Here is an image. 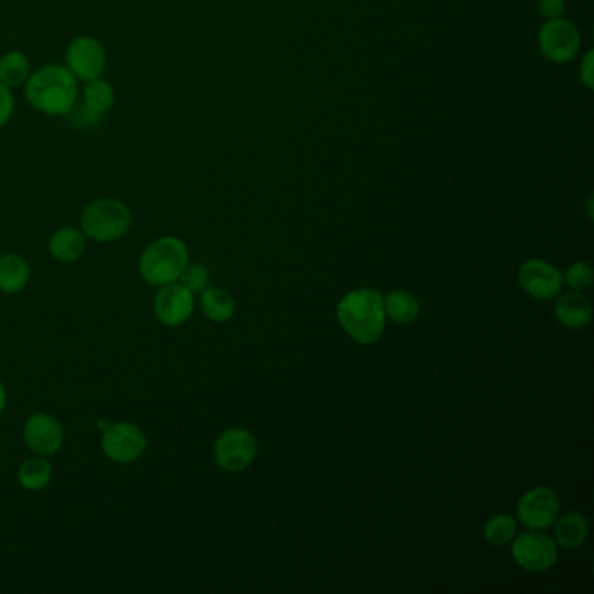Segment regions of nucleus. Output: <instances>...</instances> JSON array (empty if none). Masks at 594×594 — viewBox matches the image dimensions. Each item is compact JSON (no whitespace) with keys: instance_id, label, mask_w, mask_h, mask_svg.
Returning <instances> with one entry per match:
<instances>
[{"instance_id":"f257e3e1","label":"nucleus","mask_w":594,"mask_h":594,"mask_svg":"<svg viewBox=\"0 0 594 594\" xmlns=\"http://www.w3.org/2000/svg\"><path fill=\"white\" fill-rule=\"evenodd\" d=\"M337 316L347 335L358 344H377L384 335V297L377 290L361 288L347 293L338 304Z\"/></svg>"},{"instance_id":"f03ea898","label":"nucleus","mask_w":594,"mask_h":594,"mask_svg":"<svg viewBox=\"0 0 594 594\" xmlns=\"http://www.w3.org/2000/svg\"><path fill=\"white\" fill-rule=\"evenodd\" d=\"M77 81L63 65H48L28 75L27 102L42 114L68 115L77 102Z\"/></svg>"},{"instance_id":"7ed1b4c3","label":"nucleus","mask_w":594,"mask_h":594,"mask_svg":"<svg viewBox=\"0 0 594 594\" xmlns=\"http://www.w3.org/2000/svg\"><path fill=\"white\" fill-rule=\"evenodd\" d=\"M189 265V250L182 239L166 236L147 246L140 258V274L154 286L176 283Z\"/></svg>"},{"instance_id":"20e7f679","label":"nucleus","mask_w":594,"mask_h":594,"mask_svg":"<svg viewBox=\"0 0 594 594\" xmlns=\"http://www.w3.org/2000/svg\"><path fill=\"white\" fill-rule=\"evenodd\" d=\"M133 216L126 204L117 199H98L82 211L81 225L84 236L96 243H114L128 234Z\"/></svg>"},{"instance_id":"39448f33","label":"nucleus","mask_w":594,"mask_h":594,"mask_svg":"<svg viewBox=\"0 0 594 594\" xmlns=\"http://www.w3.org/2000/svg\"><path fill=\"white\" fill-rule=\"evenodd\" d=\"M537 42L540 53L544 54L547 60L565 65L574 60L581 51V32L572 21L561 16L554 20H546L540 27Z\"/></svg>"},{"instance_id":"423d86ee","label":"nucleus","mask_w":594,"mask_h":594,"mask_svg":"<svg viewBox=\"0 0 594 594\" xmlns=\"http://www.w3.org/2000/svg\"><path fill=\"white\" fill-rule=\"evenodd\" d=\"M257 438L246 429H227L215 441V460L227 473H241L257 459Z\"/></svg>"},{"instance_id":"0eeeda50","label":"nucleus","mask_w":594,"mask_h":594,"mask_svg":"<svg viewBox=\"0 0 594 594\" xmlns=\"http://www.w3.org/2000/svg\"><path fill=\"white\" fill-rule=\"evenodd\" d=\"M513 558L523 570L527 572H547L558 561V546L549 535L542 534L539 530H530L518 539H513L511 547Z\"/></svg>"},{"instance_id":"6e6552de","label":"nucleus","mask_w":594,"mask_h":594,"mask_svg":"<svg viewBox=\"0 0 594 594\" xmlns=\"http://www.w3.org/2000/svg\"><path fill=\"white\" fill-rule=\"evenodd\" d=\"M560 497L547 486H537L525 493L518 502L516 514L521 525L528 530L544 532L553 527L554 521L560 516Z\"/></svg>"},{"instance_id":"1a4fd4ad","label":"nucleus","mask_w":594,"mask_h":594,"mask_svg":"<svg viewBox=\"0 0 594 594\" xmlns=\"http://www.w3.org/2000/svg\"><path fill=\"white\" fill-rule=\"evenodd\" d=\"M102 448L108 459L117 464H128L142 457L147 448V438L135 424L115 422L103 432Z\"/></svg>"},{"instance_id":"9d476101","label":"nucleus","mask_w":594,"mask_h":594,"mask_svg":"<svg viewBox=\"0 0 594 594\" xmlns=\"http://www.w3.org/2000/svg\"><path fill=\"white\" fill-rule=\"evenodd\" d=\"M518 281L523 291L537 300H553L563 290V274L540 258H530L521 265Z\"/></svg>"},{"instance_id":"9b49d317","label":"nucleus","mask_w":594,"mask_h":594,"mask_svg":"<svg viewBox=\"0 0 594 594\" xmlns=\"http://www.w3.org/2000/svg\"><path fill=\"white\" fill-rule=\"evenodd\" d=\"M67 68L75 79L89 82L98 79L105 68V49L93 37H77L70 42L65 54Z\"/></svg>"},{"instance_id":"f8f14e48","label":"nucleus","mask_w":594,"mask_h":594,"mask_svg":"<svg viewBox=\"0 0 594 594\" xmlns=\"http://www.w3.org/2000/svg\"><path fill=\"white\" fill-rule=\"evenodd\" d=\"M154 311L162 324L171 328L180 326L194 311V293L182 283L164 284L156 295Z\"/></svg>"},{"instance_id":"ddd939ff","label":"nucleus","mask_w":594,"mask_h":594,"mask_svg":"<svg viewBox=\"0 0 594 594\" xmlns=\"http://www.w3.org/2000/svg\"><path fill=\"white\" fill-rule=\"evenodd\" d=\"M25 443L39 455H53L63 445V427L48 413H35L25 424Z\"/></svg>"},{"instance_id":"4468645a","label":"nucleus","mask_w":594,"mask_h":594,"mask_svg":"<svg viewBox=\"0 0 594 594\" xmlns=\"http://www.w3.org/2000/svg\"><path fill=\"white\" fill-rule=\"evenodd\" d=\"M554 316L568 330H582L593 319V305L581 291H570L554 302Z\"/></svg>"},{"instance_id":"2eb2a0df","label":"nucleus","mask_w":594,"mask_h":594,"mask_svg":"<svg viewBox=\"0 0 594 594\" xmlns=\"http://www.w3.org/2000/svg\"><path fill=\"white\" fill-rule=\"evenodd\" d=\"M554 525V542L563 549H577L589 537V523L579 511H568L556 518Z\"/></svg>"},{"instance_id":"dca6fc26","label":"nucleus","mask_w":594,"mask_h":594,"mask_svg":"<svg viewBox=\"0 0 594 594\" xmlns=\"http://www.w3.org/2000/svg\"><path fill=\"white\" fill-rule=\"evenodd\" d=\"M49 251L63 264H72L84 255L86 236L81 230L72 229V227L56 230L49 241Z\"/></svg>"},{"instance_id":"f3484780","label":"nucleus","mask_w":594,"mask_h":594,"mask_svg":"<svg viewBox=\"0 0 594 594\" xmlns=\"http://www.w3.org/2000/svg\"><path fill=\"white\" fill-rule=\"evenodd\" d=\"M28 279H30V265L25 258L16 253L0 257V291L18 293L27 286Z\"/></svg>"},{"instance_id":"a211bd4d","label":"nucleus","mask_w":594,"mask_h":594,"mask_svg":"<svg viewBox=\"0 0 594 594\" xmlns=\"http://www.w3.org/2000/svg\"><path fill=\"white\" fill-rule=\"evenodd\" d=\"M201 311L213 323H227L236 312V300L222 288H206L201 295Z\"/></svg>"},{"instance_id":"6ab92c4d","label":"nucleus","mask_w":594,"mask_h":594,"mask_svg":"<svg viewBox=\"0 0 594 594\" xmlns=\"http://www.w3.org/2000/svg\"><path fill=\"white\" fill-rule=\"evenodd\" d=\"M385 316L391 319L392 323L410 324L417 321L420 314V304L417 297H413L408 291H391L384 298Z\"/></svg>"},{"instance_id":"aec40b11","label":"nucleus","mask_w":594,"mask_h":594,"mask_svg":"<svg viewBox=\"0 0 594 594\" xmlns=\"http://www.w3.org/2000/svg\"><path fill=\"white\" fill-rule=\"evenodd\" d=\"M114 100V88L110 86V82L103 81L100 77L89 81L88 86L84 88V107L95 117L107 114L108 110L114 107Z\"/></svg>"},{"instance_id":"412c9836","label":"nucleus","mask_w":594,"mask_h":594,"mask_svg":"<svg viewBox=\"0 0 594 594\" xmlns=\"http://www.w3.org/2000/svg\"><path fill=\"white\" fill-rule=\"evenodd\" d=\"M53 476V466L44 457H34L23 462L18 471V481L27 490H42L49 485Z\"/></svg>"},{"instance_id":"4be33fe9","label":"nucleus","mask_w":594,"mask_h":594,"mask_svg":"<svg viewBox=\"0 0 594 594\" xmlns=\"http://www.w3.org/2000/svg\"><path fill=\"white\" fill-rule=\"evenodd\" d=\"M30 75V61L20 51H11L0 58V82L7 88H18L27 82Z\"/></svg>"},{"instance_id":"5701e85b","label":"nucleus","mask_w":594,"mask_h":594,"mask_svg":"<svg viewBox=\"0 0 594 594\" xmlns=\"http://www.w3.org/2000/svg\"><path fill=\"white\" fill-rule=\"evenodd\" d=\"M516 520L511 514H495L486 521L483 535L488 544L492 546H506L516 535Z\"/></svg>"},{"instance_id":"b1692460","label":"nucleus","mask_w":594,"mask_h":594,"mask_svg":"<svg viewBox=\"0 0 594 594\" xmlns=\"http://www.w3.org/2000/svg\"><path fill=\"white\" fill-rule=\"evenodd\" d=\"M593 279V267L586 262H577L567 270V274L563 276V283H567L574 291H584L591 288Z\"/></svg>"},{"instance_id":"393cba45","label":"nucleus","mask_w":594,"mask_h":594,"mask_svg":"<svg viewBox=\"0 0 594 594\" xmlns=\"http://www.w3.org/2000/svg\"><path fill=\"white\" fill-rule=\"evenodd\" d=\"M180 281L192 293H203L210 286V270L203 265H187L180 276Z\"/></svg>"},{"instance_id":"a878e982","label":"nucleus","mask_w":594,"mask_h":594,"mask_svg":"<svg viewBox=\"0 0 594 594\" xmlns=\"http://www.w3.org/2000/svg\"><path fill=\"white\" fill-rule=\"evenodd\" d=\"M537 11L546 20L561 18L567 11V0H537Z\"/></svg>"},{"instance_id":"bb28decb","label":"nucleus","mask_w":594,"mask_h":594,"mask_svg":"<svg viewBox=\"0 0 594 594\" xmlns=\"http://www.w3.org/2000/svg\"><path fill=\"white\" fill-rule=\"evenodd\" d=\"M13 108L14 98L13 95H11V89L0 82V129L4 128L7 121L11 119Z\"/></svg>"},{"instance_id":"cd10ccee","label":"nucleus","mask_w":594,"mask_h":594,"mask_svg":"<svg viewBox=\"0 0 594 594\" xmlns=\"http://www.w3.org/2000/svg\"><path fill=\"white\" fill-rule=\"evenodd\" d=\"M579 79H581L584 88H594V53H588L582 56L581 67H579Z\"/></svg>"},{"instance_id":"c85d7f7f","label":"nucleus","mask_w":594,"mask_h":594,"mask_svg":"<svg viewBox=\"0 0 594 594\" xmlns=\"http://www.w3.org/2000/svg\"><path fill=\"white\" fill-rule=\"evenodd\" d=\"M6 403H7L6 389H4V385H2V382H0V413H2V410H4V408H6Z\"/></svg>"}]
</instances>
